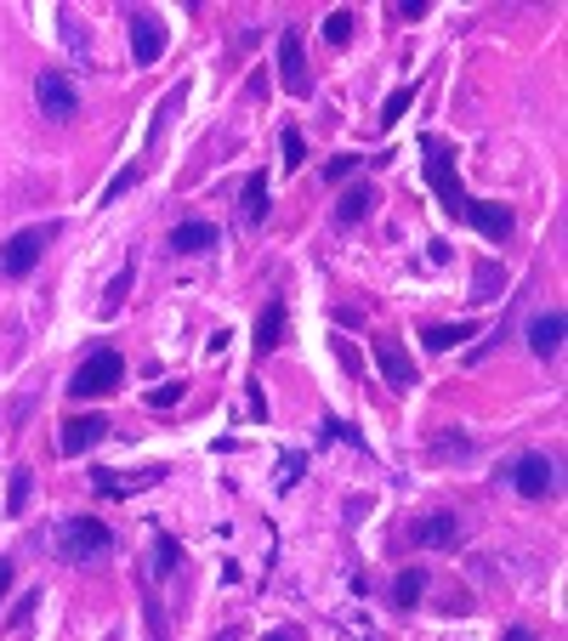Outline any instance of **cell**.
<instances>
[{
    "label": "cell",
    "mask_w": 568,
    "mask_h": 641,
    "mask_svg": "<svg viewBox=\"0 0 568 641\" xmlns=\"http://www.w3.org/2000/svg\"><path fill=\"white\" fill-rule=\"evenodd\" d=\"M478 335V324H432V330H421V341L432 352H444V347H461V341H472Z\"/></svg>",
    "instance_id": "cell-16"
},
{
    "label": "cell",
    "mask_w": 568,
    "mask_h": 641,
    "mask_svg": "<svg viewBox=\"0 0 568 641\" xmlns=\"http://www.w3.org/2000/svg\"><path fill=\"white\" fill-rule=\"evenodd\" d=\"M370 205H375V188H370V182H358V188H347V193H341L336 222H358V216H364Z\"/></svg>",
    "instance_id": "cell-17"
},
{
    "label": "cell",
    "mask_w": 568,
    "mask_h": 641,
    "mask_svg": "<svg viewBox=\"0 0 568 641\" xmlns=\"http://www.w3.org/2000/svg\"><path fill=\"white\" fill-rule=\"evenodd\" d=\"M529 347H534V358H557V347H563V312H534Z\"/></svg>",
    "instance_id": "cell-13"
},
{
    "label": "cell",
    "mask_w": 568,
    "mask_h": 641,
    "mask_svg": "<svg viewBox=\"0 0 568 641\" xmlns=\"http://www.w3.org/2000/svg\"><path fill=\"white\" fill-rule=\"evenodd\" d=\"M35 108H40V114H46L52 125H69L74 114H80V91H74L69 74L46 69V74L35 80Z\"/></svg>",
    "instance_id": "cell-6"
},
{
    "label": "cell",
    "mask_w": 568,
    "mask_h": 641,
    "mask_svg": "<svg viewBox=\"0 0 568 641\" xmlns=\"http://www.w3.org/2000/svg\"><path fill=\"white\" fill-rule=\"evenodd\" d=\"M284 171H296V165H302L307 159V142H302V131H296V125H290V131H284Z\"/></svg>",
    "instance_id": "cell-26"
},
{
    "label": "cell",
    "mask_w": 568,
    "mask_h": 641,
    "mask_svg": "<svg viewBox=\"0 0 568 641\" xmlns=\"http://www.w3.org/2000/svg\"><path fill=\"white\" fill-rule=\"evenodd\" d=\"M177 551H182V545L171 534L154 539V573H171V568H177Z\"/></svg>",
    "instance_id": "cell-24"
},
{
    "label": "cell",
    "mask_w": 568,
    "mask_h": 641,
    "mask_svg": "<svg viewBox=\"0 0 568 641\" xmlns=\"http://www.w3.org/2000/svg\"><path fill=\"white\" fill-rule=\"evenodd\" d=\"M506 483H512L523 500H546L551 488H557V460L540 449L517 454V460H506Z\"/></svg>",
    "instance_id": "cell-5"
},
{
    "label": "cell",
    "mask_w": 568,
    "mask_h": 641,
    "mask_svg": "<svg viewBox=\"0 0 568 641\" xmlns=\"http://www.w3.org/2000/svg\"><path fill=\"white\" fill-rule=\"evenodd\" d=\"M347 171H358V154H336L330 165H324V182H341Z\"/></svg>",
    "instance_id": "cell-28"
},
{
    "label": "cell",
    "mask_w": 568,
    "mask_h": 641,
    "mask_svg": "<svg viewBox=\"0 0 568 641\" xmlns=\"http://www.w3.org/2000/svg\"><path fill=\"white\" fill-rule=\"evenodd\" d=\"M171 403H182V386H177V381L154 386V409H171Z\"/></svg>",
    "instance_id": "cell-29"
},
{
    "label": "cell",
    "mask_w": 568,
    "mask_h": 641,
    "mask_svg": "<svg viewBox=\"0 0 568 641\" xmlns=\"http://www.w3.org/2000/svg\"><path fill=\"white\" fill-rule=\"evenodd\" d=\"M398 18H404V23H421L426 18V0H398Z\"/></svg>",
    "instance_id": "cell-30"
},
{
    "label": "cell",
    "mask_w": 568,
    "mask_h": 641,
    "mask_svg": "<svg viewBox=\"0 0 568 641\" xmlns=\"http://www.w3.org/2000/svg\"><path fill=\"white\" fill-rule=\"evenodd\" d=\"M29 488H35V477H29V466H18L12 471V488H6V511H12V517L29 511Z\"/></svg>",
    "instance_id": "cell-20"
},
{
    "label": "cell",
    "mask_w": 568,
    "mask_h": 641,
    "mask_svg": "<svg viewBox=\"0 0 568 641\" xmlns=\"http://www.w3.org/2000/svg\"><path fill=\"white\" fill-rule=\"evenodd\" d=\"M262 216H267V176L256 171L245 182V222H262Z\"/></svg>",
    "instance_id": "cell-21"
},
{
    "label": "cell",
    "mask_w": 568,
    "mask_h": 641,
    "mask_svg": "<svg viewBox=\"0 0 568 641\" xmlns=\"http://www.w3.org/2000/svg\"><path fill=\"white\" fill-rule=\"evenodd\" d=\"M114 551V528L97 517H69L57 528V556L63 562H103Z\"/></svg>",
    "instance_id": "cell-1"
},
{
    "label": "cell",
    "mask_w": 568,
    "mask_h": 641,
    "mask_svg": "<svg viewBox=\"0 0 568 641\" xmlns=\"http://www.w3.org/2000/svg\"><path fill=\"white\" fill-rule=\"evenodd\" d=\"M279 80L290 97H307L313 80H307V52H302V29H284L279 35Z\"/></svg>",
    "instance_id": "cell-7"
},
{
    "label": "cell",
    "mask_w": 568,
    "mask_h": 641,
    "mask_svg": "<svg viewBox=\"0 0 568 641\" xmlns=\"http://www.w3.org/2000/svg\"><path fill=\"white\" fill-rule=\"evenodd\" d=\"M284 341V301H273V307H262V318H256V347L273 352Z\"/></svg>",
    "instance_id": "cell-15"
},
{
    "label": "cell",
    "mask_w": 568,
    "mask_h": 641,
    "mask_svg": "<svg viewBox=\"0 0 568 641\" xmlns=\"http://www.w3.org/2000/svg\"><path fill=\"white\" fill-rule=\"evenodd\" d=\"M131 57L142 69L165 57V18L160 12H131Z\"/></svg>",
    "instance_id": "cell-8"
},
{
    "label": "cell",
    "mask_w": 568,
    "mask_h": 641,
    "mask_svg": "<svg viewBox=\"0 0 568 641\" xmlns=\"http://www.w3.org/2000/svg\"><path fill=\"white\" fill-rule=\"evenodd\" d=\"M421 148H426V176H432V188H438V205H444L449 216H466V199H472V193H466L461 176H455L449 142L444 137H421Z\"/></svg>",
    "instance_id": "cell-2"
},
{
    "label": "cell",
    "mask_w": 568,
    "mask_h": 641,
    "mask_svg": "<svg viewBox=\"0 0 568 641\" xmlns=\"http://www.w3.org/2000/svg\"><path fill=\"white\" fill-rule=\"evenodd\" d=\"M6 585H12V562L0 556V596H6Z\"/></svg>",
    "instance_id": "cell-33"
},
{
    "label": "cell",
    "mask_w": 568,
    "mask_h": 641,
    "mask_svg": "<svg viewBox=\"0 0 568 641\" xmlns=\"http://www.w3.org/2000/svg\"><path fill=\"white\" fill-rule=\"evenodd\" d=\"M324 40H330V46H347V40H353V12H330V18H324Z\"/></svg>",
    "instance_id": "cell-23"
},
{
    "label": "cell",
    "mask_w": 568,
    "mask_h": 641,
    "mask_svg": "<svg viewBox=\"0 0 568 641\" xmlns=\"http://www.w3.org/2000/svg\"><path fill=\"white\" fill-rule=\"evenodd\" d=\"M375 358H381V375H387L392 392H409V386H415V369H409L404 347H398L392 335H375Z\"/></svg>",
    "instance_id": "cell-10"
},
{
    "label": "cell",
    "mask_w": 568,
    "mask_h": 641,
    "mask_svg": "<svg viewBox=\"0 0 568 641\" xmlns=\"http://www.w3.org/2000/svg\"><path fill=\"white\" fill-rule=\"evenodd\" d=\"M52 233H57V222H35V227H23V233H12V239L0 244V278H29L35 273V261L46 256Z\"/></svg>",
    "instance_id": "cell-3"
},
{
    "label": "cell",
    "mask_w": 568,
    "mask_h": 641,
    "mask_svg": "<svg viewBox=\"0 0 568 641\" xmlns=\"http://www.w3.org/2000/svg\"><path fill=\"white\" fill-rule=\"evenodd\" d=\"M216 239H222V227H216V222H177V227H171V250H177V256L216 250Z\"/></svg>",
    "instance_id": "cell-11"
},
{
    "label": "cell",
    "mask_w": 568,
    "mask_h": 641,
    "mask_svg": "<svg viewBox=\"0 0 568 641\" xmlns=\"http://www.w3.org/2000/svg\"><path fill=\"white\" fill-rule=\"evenodd\" d=\"M409 97H415V91H392V97H387V108H381V131H392V125H398V120H404V108H409Z\"/></svg>",
    "instance_id": "cell-25"
},
{
    "label": "cell",
    "mask_w": 568,
    "mask_h": 641,
    "mask_svg": "<svg viewBox=\"0 0 568 641\" xmlns=\"http://www.w3.org/2000/svg\"><path fill=\"white\" fill-rule=\"evenodd\" d=\"M91 483L103 488V494H131L142 483H160V471H142V477H108V471H91Z\"/></svg>",
    "instance_id": "cell-19"
},
{
    "label": "cell",
    "mask_w": 568,
    "mask_h": 641,
    "mask_svg": "<svg viewBox=\"0 0 568 641\" xmlns=\"http://www.w3.org/2000/svg\"><path fill=\"white\" fill-rule=\"evenodd\" d=\"M409 539H415V545H455V539H461V522L455 517H421L409 528Z\"/></svg>",
    "instance_id": "cell-14"
},
{
    "label": "cell",
    "mask_w": 568,
    "mask_h": 641,
    "mask_svg": "<svg viewBox=\"0 0 568 641\" xmlns=\"http://www.w3.org/2000/svg\"><path fill=\"white\" fill-rule=\"evenodd\" d=\"M137 176H142V165H125V171H120V176H114V188H108V193H103V205H114V199H120V193H125V188H131V182H137Z\"/></svg>",
    "instance_id": "cell-27"
},
{
    "label": "cell",
    "mask_w": 568,
    "mask_h": 641,
    "mask_svg": "<svg viewBox=\"0 0 568 641\" xmlns=\"http://www.w3.org/2000/svg\"><path fill=\"white\" fill-rule=\"evenodd\" d=\"M120 381H125V358H120L114 347H97L86 364L74 369L69 392H74V398H103V392H114Z\"/></svg>",
    "instance_id": "cell-4"
},
{
    "label": "cell",
    "mask_w": 568,
    "mask_h": 641,
    "mask_svg": "<svg viewBox=\"0 0 568 641\" xmlns=\"http://www.w3.org/2000/svg\"><path fill=\"white\" fill-rule=\"evenodd\" d=\"M103 437H108V415H80L63 426V454H86V449H97Z\"/></svg>",
    "instance_id": "cell-12"
},
{
    "label": "cell",
    "mask_w": 568,
    "mask_h": 641,
    "mask_svg": "<svg viewBox=\"0 0 568 641\" xmlns=\"http://www.w3.org/2000/svg\"><path fill=\"white\" fill-rule=\"evenodd\" d=\"M330 437H358V432H347L341 420H330V426H324V437H319V443H330ZM358 443H364V437H358Z\"/></svg>",
    "instance_id": "cell-32"
},
{
    "label": "cell",
    "mask_w": 568,
    "mask_h": 641,
    "mask_svg": "<svg viewBox=\"0 0 568 641\" xmlns=\"http://www.w3.org/2000/svg\"><path fill=\"white\" fill-rule=\"evenodd\" d=\"M466 227H478L489 244H506L512 239V227H517V216L506 205H489V199H466V216H461Z\"/></svg>",
    "instance_id": "cell-9"
},
{
    "label": "cell",
    "mask_w": 568,
    "mask_h": 641,
    "mask_svg": "<svg viewBox=\"0 0 568 641\" xmlns=\"http://www.w3.org/2000/svg\"><path fill=\"white\" fill-rule=\"evenodd\" d=\"M29 613H35V590H29V596H23V602H18V607H12V619H6V624H12V630H18V624H23V619H29Z\"/></svg>",
    "instance_id": "cell-31"
},
{
    "label": "cell",
    "mask_w": 568,
    "mask_h": 641,
    "mask_svg": "<svg viewBox=\"0 0 568 641\" xmlns=\"http://www.w3.org/2000/svg\"><path fill=\"white\" fill-rule=\"evenodd\" d=\"M421 590H426V573L421 568L398 573V585H392V607H404V613H409V607L421 602Z\"/></svg>",
    "instance_id": "cell-18"
},
{
    "label": "cell",
    "mask_w": 568,
    "mask_h": 641,
    "mask_svg": "<svg viewBox=\"0 0 568 641\" xmlns=\"http://www.w3.org/2000/svg\"><path fill=\"white\" fill-rule=\"evenodd\" d=\"M472 290H478V301H489V295L506 290V273H500L495 261H483V267H478V284H472Z\"/></svg>",
    "instance_id": "cell-22"
}]
</instances>
